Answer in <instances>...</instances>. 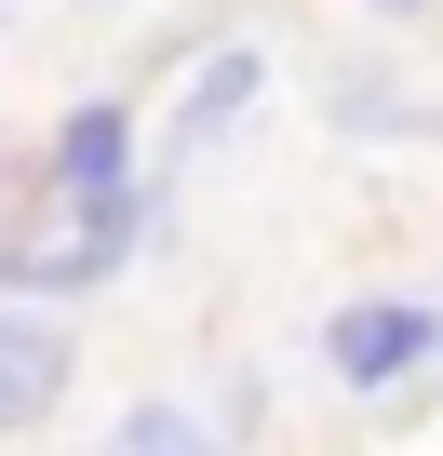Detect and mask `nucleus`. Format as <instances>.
Masks as SVG:
<instances>
[{"instance_id": "nucleus-1", "label": "nucleus", "mask_w": 443, "mask_h": 456, "mask_svg": "<svg viewBox=\"0 0 443 456\" xmlns=\"http://www.w3.org/2000/svg\"><path fill=\"white\" fill-rule=\"evenodd\" d=\"M135 228H148L135 188H121V201H41L28 242H0V296H81V282H108V269L135 256Z\"/></svg>"}, {"instance_id": "nucleus-5", "label": "nucleus", "mask_w": 443, "mask_h": 456, "mask_svg": "<svg viewBox=\"0 0 443 456\" xmlns=\"http://www.w3.org/2000/svg\"><path fill=\"white\" fill-rule=\"evenodd\" d=\"M229 108H256V41H215V54H201V81H188V108H175V175L229 134Z\"/></svg>"}, {"instance_id": "nucleus-7", "label": "nucleus", "mask_w": 443, "mask_h": 456, "mask_svg": "<svg viewBox=\"0 0 443 456\" xmlns=\"http://www.w3.org/2000/svg\"><path fill=\"white\" fill-rule=\"evenodd\" d=\"M416 134V108H403V81H376V68H336V134Z\"/></svg>"}, {"instance_id": "nucleus-3", "label": "nucleus", "mask_w": 443, "mask_h": 456, "mask_svg": "<svg viewBox=\"0 0 443 456\" xmlns=\"http://www.w3.org/2000/svg\"><path fill=\"white\" fill-rule=\"evenodd\" d=\"M121 188H135V108L94 94L54 121V201H121Z\"/></svg>"}, {"instance_id": "nucleus-4", "label": "nucleus", "mask_w": 443, "mask_h": 456, "mask_svg": "<svg viewBox=\"0 0 443 456\" xmlns=\"http://www.w3.org/2000/svg\"><path fill=\"white\" fill-rule=\"evenodd\" d=\"M54 389H68V322L54 309H0V429L54 416Z\"/></svg>"}, {"instance_id": "nucleus-8", "label": "nucleus", "mask_w": 443, "mask_h": 456, "mask_svg": "<svg viewBox=\"0 0 443 456\" xmlns=\"http://www.w3.org/2000/svg\"><path fill=\"white\" fill-rule=\"evenodd\" d=\"M376 14H416V0H376Z\"/></svg>"}, {"instance_id": "nucleus-2", "label": "nucleus", "mask_w": 443, "mask_h": 456, "mask_svg": "<svg viewBox=\"0 0 443 456\" xmlns=\"http://www.w3.org/2000/svg\"><path fill=\"white\" fill-rule=\"evenodd\" d=\"M443 349V309L430 296H349L336 322H323V362L349 376V389H390V376H416Z\"/></svg>"}, {"instance_id": "nucleus-6", "label": "nucleus", "mask_w": 443, "mask_h": 456, "mask_svg": "<svg viewBox=\"0 0 443 456\" xmlns=\"http://www.w3.org/2000/svg\"><path fill=\"white\" fill-rule=\"evenodd\" d=\"M108 456H229V443H215L188 403H135V416L108 429Z\"/></svg>"}]
</instances>
